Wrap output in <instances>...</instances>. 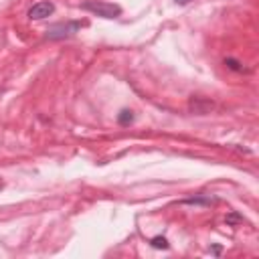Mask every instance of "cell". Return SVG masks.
<instances>
[{"mask_svg":"<svg viewBox=\"0 0 259 259\" xmlns=\"http://www.w3.org/2000/svg\"><path fill=\"white\" fill-rule=\"evenodd\" d=\"M81 8L95 14V16H101V18H117L121 14V6L111 4V2H103V0H85L81 4Z\"/></svg>","mask_w":259,"mask_h":259,"instance_id":"cell-1","label":"cell"},{"mask_svg":"<svg viewBox=\"0 0 259 259\" xmlns=\"http://www.w3.org/2000/svg\"><path fill=\"white\" fill-rule=\"evenodd\" d=\"M83 24L79 20H67V22H57V24H51L47 28V38L49 40H63V38H69L73 36L75 32H79Z\"/></svg>","mask_w":259,"mask_h":259,"instance_id":"cell-2","label":"cell"},{"mask_svg":"<svg viewBox=\"0 0 259 259\" xmlns=\"http://www.w3.org/2000/svg\"><path fill=\"white\" fill-rule=\"evenodd\" d=\"M53 12H55V4L51 0H42V2L32 4V8L28 10V18L30 20H42V18L51 16Z\"/></svg>","mask_w":259,"mask_h":259,"instance_id":"cell-3","label":"cell"},{"mask_svg":"<svg viewBox=\"0 0 259 259\" xmlns=\"http://www.w3.org/2000/svg\"><path fill=\"white\" fill-rule=\"evenodd\" d=\"M132 121H134V111L132 109H121L117 113V123L119 125H130Z\"/></svg>","mask_w":259,"mask_h":259,"instance_id":"cell-4","label":"cell"},{"mask_svg":"<svg viewBox=\"0 0 259 259\" xmlns=\"http://www.w3.org/2000/svg\"><path fill=\"white\" fill-rule=\"evenodd\" d=\"M150 245H152L154 249H168V247H170V245H168V239H166V237H162V235H158V237L150 239Z\"/></svg>","mask_w":259,"mask_h":259,"instance_id":"cell-5","label":"cell"},{"mask_svg":"<svg viewBox=\"0 0 259 259\" xmlns=\"http://www.w3.org/2000/svg\"><path fill=\"white\" fill-rule=\"evenodd\" d=\"M225 65H227L229 69H233V71H243V65H241L237 59H231V57H229V59H225Z\"/></svg>","mask_w":259,"mask_h":259,"instance_id":"cell-6","label":"cell"},{"mask_svg":"<svg viewBox=\"0 0 259 259\" xmlns=\"http://www.w3.org/2000/svg\"><path fill=\"white\" fill-rule=\"evenodd\" d=\"M184 202H186V204H210L212 198H200V196H194V198H186Z\"/></svg>","mask_w":259,"mask_h":259,"instance_id":"cell-7","label":"cell"},{"mask_svg":"<svg viewBox=\"0 0 259 259\" xmlns=\"http://www.w3.org/2000/svg\"><path fill=\"white\" fill-rule=\"evenodd\" d=\"M227 223H243V217H239V214L233 212V214L227 217Z\"/></svg>","mask_w":259,"mask_h":259,"instance_id":"cell-8","label":"cell"},{"mask_svg":"<svg viewBox=\"0 0 259 259\" xmlns=\"http://www.w3.org/2000/svg\"><path fill=\"white\" fill-rule=\"evenodd\" d=\"M176 4H180V6H184V4H188V2H192V0H174Z\"/></svg>","mask_w":259,"mask_h":259,"instance_id":"cell-9","label":"cell"},{"mask_svg":"<svg viewBox=\"0 0 259 259\" xmlns=\"http://www.w3.org/2000/svg\"><path fill=\"white\" fill-rule=\"evenodd\" d=\"M212 253H217V255H219V253H221V247H219V245H214V247H212Z\"/></svg>","mask_w":259,"mask_h":259,"instance_id":"cell-10","label":"cell"},{"mask_svg":"<svg viewBox=\"0 0 259 259\" xmlns=\"http://www.w3.org/2000/svg\"><path fill=\"white\" fill-rule=\"evenodd\" d=\"M2 186H4V184H2V180H0V190H2Z\"/></svg>","mask_w":259,"mask_h":259,"instance_id":"cell-11","label":"cell"}]
</instances>
